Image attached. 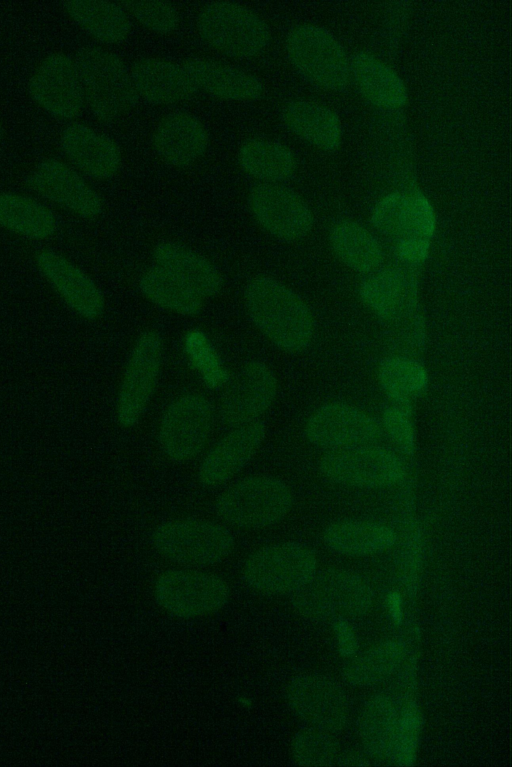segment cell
<instances>
[{"mask_svg": "<svg viewBox=\"0 0 512 767\" xmlns=\"http://www.w3.org/2000/svg\"><path fill=\"white\" fill-rule=\"evenodd\" d=\"M244 295L250 318L278 348L296 353L309 346L313 315L294 291L274 278L261 276L248 283Z\"/></svg>", "mask_w": 512, "mask_h": 767, "instance_id": "6da1fadb", "label": "cell"}, {"mask_svg": "<svg viewBox=\"0 0 512 767\" xmlns=\"http://www.w3.org/2000/svg\"><path fill=\"white\" fill-rule=\"evenodd\" d=\"M372 603L368 583L355 572L339 568L316 571L291 597L295 612L313 621L362 616Z\"/></svg>", "mask_w": 512, "mask_h": 767, "instance_id": "7a4b0ae2", "label": "cell"}, {"mask_svg": "<svg viewBox=\"0 0 512 767\" xmlns=\"http://www.w3.org/2000/svg\"><path fill=\"white\" fill-rule=\"evenodd\" d=\"M75 62L84 101L98 120L113 121L135 106L139 97L130 71L118 55L88 46L79 50Z\"/></svg>", "mask_w": 512, "mask_h": 767, "instance_id": "3957f363", "label": "cell"}, {"mask_svg": "<svg viewBox=\"0 0 512 767\" xmlns=\"http://www.w3.org/2000/svg\"><path fill=\"white\" fill-rule=\"evenodd\" d=\"M292 504L293 495L286 483L272 476L255 475L225 490L215 507L227 523L243 529H259L282 520Z\"/></svg>", "mask_w": 512, "mask_h": 767, "instance_id": "277c9868", "label": "cell"}, {"mask_svg": "<svg viewBox=\"0 0 512 767\" xmlns=\"http://www.w3.org/2000/svg\"><path fill=\"white\" fill-rule=\"evenodd\" d=\"M202 39L217 51L235 58L260 53L270 40L267 23L249 8L228 1L205 5L197 18Z\"/></svg>", "mask_w": 512, "mask_h": 767, "instance_id": "5b68a950", "label": "cell"}, {"mask_svg": "<svg viewBox=\"0 0 512 767\" xmlns=\"http://www.w3.org/2000/svg\"><path fill=\"white\" fill-rule=\"evenodd\" d=\"M152 543L165 558L189 566L218 563L234 548V538L228 529L218 523L195 518L161 523L152 533Z\"/></svg>", "mask_w": 512, "mask_h": 767, "instance_id": "8992f818", "label": "cell"}, {"mask_svg": "<svg viewBox=\"0 0 512 767\" xmlns=\"http://www.w3.org/2000/svg\"><path fill=\"white\" fill-rule=\"evenodd\" d=\"M286 50L297 71L315 85L339 90L348 84L350 61L328 30L314 24L297 25L287 35Z\"/></svg>", "mask_w": 512, "mask_h": 767, "instance_id": "52a82bcc", "label": "cell"}, {"mask_svg": "<svg viewBox=\"0 0 512 767\" xmlns=\"http://www.w3.org/2000/svg\"><path fill=\"white\" fill-rule=\"evenodd\" d=\"M317 559L307 546L277 543L254 551L243 565V579L253 589L269 595L294 593L316 572Z\"/></svg>", "mask_w": 512, "mask_h": 767, "instance_id": "ba28073f", "label": "cell"}, {"mask_svg": "<svg viewBox=\"0 0 512 767\" xmlns=\"http://www.w3.org/2000/svg\"><path fill=\"white\" fill-rule=\"evenodd\" d=\"M229 593L227 582L220 576L192 569L167 570L154 585L157 603L181 618L202 617L220 610Z\"/></svg>", "mask_w": 512, "mask_h": 767, "instance_id": "9c48e42d", "label": "cell"}, {"mask_svg": "<svg viewBox=\"0 0 512 767\" xmlns=\"http://www.w3.org/2000/svg\"><path fill=\"white\" fill-rule=\"evenodd\" d=\"M319 470L331 482L356 488L386 487L399 482L405 474L394 453L364 445L326 453L319 461Z\"/></svg>", "mask_w": 512, "mask_h": 767, "instance_id": "30bf717a", "label": "cell"}, {"mask_svg": "<svg viewBox=\"0 0 512 767\" xmlns=\"http://www.w3.org/2000/svg\"><path fill=\"white\" fill-rule=\"evenodd\" d=\"M290 709L312 727L331 733L346 728L350 707L346 693L332 678L315 673L294 676L286 688Z\"/></svg>", "mask_w": 512, "mask_h": 767, "instance_id": "8fae6325", "label": "cell"}, {"mask_svg": "<svg viewBox=\"0 0 512 767\" xmlns=\"http://www.w3.org/2000/svg\"><path fill=\"white\" fill-rule=\"evenodd\" d=\"M213 422L209 401L198 394H187L172 402L164 411L159 441L172 460L193 459L206 445Z\"/></svg>", "mask_w": 512, "mask_h": 767, "instance_id": "7c38bea8", "label": "cell"}, {"mask_svg": "<svg viewBox=\"0 0 512 767\" xmlns=\"http://www.w3.org/2000/svg\"><path fill=\"white\" fill-rule=\"evenodd\" d=\"M162 358L161 337L146 331L137 339L126 365L117 398V419L121 426H134L156 388Z\"/></svg>", "mask_w": 512, "mask_h": 767, "instance_id": "4fadbf2b", "label": "cell"}, {"mask_svg": "<svg viewBox=\"0 0 512 767\" xmlns=\"http://www.w3.org/2000/svg\"><path fill=\"white\" fill-rule=\"evenodd\" d=\"M31 98L50 115L70 120L82 111L84 95L75 60L57 52L46 56L33 72Z\"/></svg>", "mask_w": 512, "mask_h": 767, "instance_id": "5bb4252c", "label": "cell"}, {"mask_svg": "<svg viewBox=\"0 0 512 767\" xmlns=\"http://www.w3.org/2000/svg\"><path fill=\"white\" fill-rule=\"evenodd\" d=\"M248 202L260 226L279 239H301L313 226L309 206L296 192L285 186L276 183L258 184L251 188Z\"/></svg>", "mask_w": 512, "mask_h": 767, "instance_id": "9a60e30c", "label": "cell"}, {"mask_svg": "<svg viewBox=\"0 0 512 767\" xmlns=\"http://www.w3.org/2000/svg\"><path fill=\"white\" fill-rule=\"evenodd\" d=\"M304 431L309 442L331 450L362 446L381 435L380 425L372 416L339 402L318 408L308 418Z\"/></svg>", "mask_w": 512, "mask_h": 767, "instance_id": "2e32d148", "label": "cell"}, {"mask_svg": "<svg viewBox=\"0 0 512 767\" xmlns=\"http://www.w3.org/2000/svg\"><path fill=\"white\" fill-rule=\"evenodd\" d=\"M27 186L47 200L82 218L102 211V200L88 182L56 158L41 161L26 178Z\"/></svg>", "mask_w": 512, "mask_h": 767, "instance_id": "e0dca14e", "label": "cell"}, {"mask_svg": "<svg viewBox=\"0 0 512 767\" xmlns=\"http://www.w3.org/2000/svg\"><path fill=\"white\" fill-rule=\"evenodd\" d=\"M277 394V379L263 362L246 364L230 381L220 402L222 422L239 427L255 422L273 403Z\"/></svg>", "mask_w": 512, "mask_h": 767, "instance_id": "ac0fdd59", "label": "cell"}, {"mask_svg": "<svg viewBox=\"0 0 512 767\" xmlns=\"http://www.w3.org/2000/svg\"><path fill=\"white\" fill-rule=\"evenodd\" d=\"M36 265L65 304L87 320L97 319L104 310V297L94 281L65 256L43 249L35 256Z\"/></svg>", "mask_w": 512, "mask_h": 767, "instance_id": "d6986e66", "label": "cell"}, {"mask_svg": "<svg viewBox=\"0 0 512 767\" xmlns=\"http://www.w3.org/2000/svg\"><path fill=\"white\" fill-rule=\"evenodd\" d=\"M371 221L379 232L398 241H430L436 225L432 205L421 193L386 195L376 204Z\"/></svg>", "mask_w": 512, "mask_h": 767, "instance_id": "ffe728a7", "label": "cell"}, {"mask_svg": "<svg viewBox=\"0 0 512 767\" xmlns=\"http://www.w3.org/2000/svg\"><path fill=\"white\" fill-rule=\"evenodd\" d=\"M265 437L262 422H252L225 435L202 460L198 471L199 481L208 487L227 482L254 456Z\"/></svg>", "mask_w": 512, "mask_h": 767, "instance_id": "44dd1931", "label": "cell"}, {"mask_svg": "<svg viewBox=\"0 0 512 767\" xmlns=\"http://www.w3.org/2000/svg\"><path fill=\"white\" fill-rule=\"evenodd\" d=\"M60 146L68 160L95 179L113 177L121 165V151L110 137L82 123H71L60 136Z\"/></svg>", "mask_w": 512, "mask_h": 767, "instance_id": "7402d4cb", "label": "cell"}, {"mask_svg": "<svg viewBox=\"0 0 512 767\" xmlns=\"http://www.w3.org/2000/svg\"><path fill=\"white\" fill-rule=\"evenodd\" d=\"M209 134L205 125L194 115L177 111L163 117L153 134L156 153L168 164L186 167L206 151Z\"/></svg>", "mask_w": 512, "mask_h": 767, "instance_id": "603a6c76", "label": "cell"}, {"mask_svg": "<svg viewBox=\"0 0 512 767\" xmlns=\"http://www.w3.org/2000/svg\"><path fill=\"white\" fill-rule=\"evenodd\" d=\"M130 74L138 97L152 104L181 102L198 89L183 65L159 58L136 61Z\"/></svg>", "mask_w": 512, "mask_h": 767, "instance_id": "cb8c5ba5", "label": "cell"}, {"mask_svg": "<svg viewBox=\"0 0 512 767\" xmlns=\"http://www.w3.org/2000/svg\"><path fill=\"white\" fill-rule=\"evenodd\" d=\"M197 88L226 100L250 101L261 97L264 87L255 75L242 69L206 58L183 62Z\"/></svg>", "mask_w": 512, "mask_h": 767, "instance_id": "d4e9b609", "label": "cell"}, {"mask_svg": "<svg viewBox=\"0 0 512 767\" xmlns=\"http://www.w3.org/2000/svg\"><path fill=\"white\" fill-rule=\"evenodd\" d=\"M350 71L363 98L374 106L393 109L405 105L408 94L403 80L374 55L354 54Z\"/></svg>", "mask_w": 512, "mask_h": 767, "instance_id": "484cf974", "label": "cell"}, {"mask_svg": "<svg viewBox=\"0 0 512 767\" xmlns=\"http://www.w3.org/2000/svg\"><path fill=\"white\" fill-rule=\"evenodd\" d=\"M398 723L399 712L389 696L376 694L366 701L358 717L357 730L368 757L375 760L390 759Z\"/></svg>", "mask_w": 512, "mask_h": 767, "instance_id": "4316f807", "label": "cell"}, {"mask_svg": "<svg viewBox=\"0 0 512 767\" xmlns=\"http://www.w3.org/2000/svg\"><path fill=\"white\" fill-rule=\"evenodd\" d=\"M285 125L313 146L332 151L341 143V124L330 108L309 100H295L282 111Z\"/></svg>", "mask_w": 512, "mask_h": 767, "instance_id": "83f0119b", "label": "cell"}, {"mask_svg": "<svg viewBox=\"0 0 512 767\" xmlns=\"http://www.w3.org/2000/svg\"><path fill=\"white\" fill-rule=\"evenodd\" d=\"M158 266L168 270L197 294L213 297L222 288L220 272L205 257L174 243L158 244L153 251Z\"/></svg>", "mask_w": 512, "mask_h": 767, "instance_id": "f1b7e54d", "label": "cell"}, {"mask_svg": "<svg viewBox=\"0 0 512 767\" xmlns=\"http://www.w3.org/2000/svg\"><path fill=\"white\" fill-rule=\"evenodd\" d=\"M323 539L330 549L340 554L366 556L391 548L397 541V534L383 523L341 520L325 528Z\"/></svg>", "mask_w": 512, "mask_h": 767, "instance_id": "f546056e", "label": "cell"}, {"mask_svg": "<svg viewBox=\"0 0 512 767\" xmlns=\"http://www.w3.org/2000/svg\"><path fill=\"white\" fill-rule=\"evenodd\" d=\"M360 296L379 317L393 320L413 305L415 285L404 271L386 268L361 284Z\"/></svg>", "mask_w": 512, "mask_h": 767, "instance_id": "4dcf8cb0", "label": "cell"}, {"mask_svg": "<svg viewBox=\"0 0 512 767\" xmlns=\"http://www.w3.org/2000/svg\"><path fill=\"white\" fill-rule=\"evenodd\" d=\"M63 7L74 22L100 42L119 43L125 40L130 32V20L119 3L72 0L63 2Z\"/></svg>", "mask_w": 512, "mask_h": 767, "instance_id": "1f68e13d", "label": "cell"}, {"mask_svg": "<svg viewBox=\"0 0 512 767\" xmlns=\"http://www.w3.org/2000/svg\"><path fill=\"white\" fill-rule=\"evenodd\" d=\"M0 226L22 237L44 240L57 229L53 212L31 197L0 192Z\"/></svg>", "mask_w": 512, "mask_h": 767, "instance_id": "d6a6232c", "label": "cell"}, {"mask_svg": "<svg viewBox=\"0 0 512 767\" xmlns=\"http://www.w3.org/2000/svg\"><path fill=\"white\" fill-rule=\"evenodd\" d=\"M238 160L244 172L264 183L290 178L297 167L296 158L286 145L263 139H251L242 144Z\"/></svg>", "mask_w": 512, "mask_h": 767, "instance_id": "836d02e7", "label": "cell"}, {"mask_svg": "<svg viewBox=\"0 0 512 767\" xmlns=\"http://www.w3.org/2000/svg\"><path fill=\"white\" fill-rule=\"evenodd\" d=\"M330 243L337 258L357 272H371L383 261L377 239L361 224L342 221L330 233Z\"/></svg>", "mask_w": 512, "mask_h": 767, "instance_id": "e575fe53", "label": "cell"}, {"mask_svg": "<svg viewBox=\"0 0 512 767\" xmlns=\"http://www.w3.org/2000/svg\"><path fill=\"white\" fill-rule=\"evenodd\" d=\"M404 657V643L399 640H387L351 659L344 666L342 675L350 685L372 686L395 673Z\"/></svg>", "mask_w": 512, "mask_h": 767, "instance_id": "d590c367", "label": "cell"}, {"mask_svg": "<svg viewBox=\"0 0 512 767\" xmlns=\"http://www.w3.org/2000/svg\"><path fill=\"white\" fill-rule=\"evenodd\" d=\"M139 287L154 304L182 315H196L203 306V298L199 294L160 266L146 271Z\"/></svg>", "mask_w": 512, "mask_h": 767, "instance_id": "8d00e7d4", "label": "cell"}, {"mask_svg": "<svg viewBox=\"0 0 512 767\" xmlns=\"http://www.w3.org/2000/svg\"><path fill=\"white\" fill-rule=\"evenodd\" d=\"M378 378L386 394L401 403L422 392L428 381L427 372L420 363L399 356L381 362Z\"/></svg>", "mask_w": 512, "mask_h": 767, "instance_id": "74e56055", "label": "cell"}, {"mask_svg": "<svg viewBox=\"0 0 512 767\" xmlns=\"http://www.w3.org/2000/svg\"><path fill=\"white\" fill-rule=\"evenodd\" d=\"M291 754L299 766H334L339 754V745L333 733L310 726L299 730L293 736Z\"/></svg>", "mask_w": 512, "mask_h": 767, "instance_id": "f35d334b", "label": "cell"}, {"mask_svg": "<svg viewBox=\"0 0 512 767\" xmlns=\"http://www.w3.org/2000/svg\"><path fill=\"white\" fill-rule=\"evenodd\" d=\"M422 718L415 701H409L399 715L392 759L397 766H413L416 760Z\"/></svg>", "mask_w": 512, "mask_h": 767, "instance_id": "ab89813d", "label": "cell"}, {"mask_svg": "<svg viewBox=\"0 0 512 767\" xmlns=\"http://www.w3.org/2000/svg\"><path fill=\"white\" fill-rule=\"evenodd\" d=\"M119 5L141 25L159 34L171 33L179 23L176 9L165 1H122Z\"/></svg>", "mask_w": 512, "mask_h": 767, "instance_id": "60d3db41", "label": "cell"}, {"mask_svg": "<svg viewBox=\"0 0 512 767\" xmlns=\"http://www.w3.org/2000/svg\"><path fill=\"white\" fill-rule=\"evenodd\" d=\"M422 566V547L420 534L417 530L410 532L399 550L398 570L399 579L407 593L413 597L416 594Z\"/></svg>", "mask_w": 512, "mask_h": 767, "instance_id": "b9f144b4", "label": "cell"}, {"mask_svg": "<svg viewBox=\"0 0 512 767\" xmlns=\"http://www.w3.org/2000/svg\"><path fill=\"white\" fill-rule=\"evenodd\" d=\"M383 425L393 442L405 454H412L415 448V437L408 409L390 407L383 413Z\"/></svg>", "mask_w": 512, "mask_h": 767, "instance_id": "7bdbcfd3", "label": "cell"}, {"mask_svg": "<svg viewBox=\"0 0 512 767\" xmlns=\"http://www.w3.org/2000/svg\"><path fill=\"white\" fill-rule=\"evenodd\" d=\"M430 241L406 239L398 241L396 251L399 258L408 264H420L428 256Z\"/></svg>", "mask_w": 512, "mask_h": 767, "instance_id": "ee69618b", "label": "cell"}, {"mask_svg": "<svg viewBox=\"0 0 512 767\" xmlns=\"http://www.w3.org/2000/svg\"><path fill=\"white\" fill-rule=\"evenodd\" d=\"M338 647L342 656H351L357 650V641L345 619L337 620Z\"/></svg>", "mask_w": 512, "mask_h": 767, "instance_id": "f6af8a7d", "label": "cell"}, {"mask_svg": "<svg viewBox=\"0 0 512 767\" xmlns=\"http://www.w3.org/2000/svg\"><path fill=\"white\" fill-rule=\"evenodd\" d=\"M370 762L366 753L356 750H346L339 752L334 766L361 767L369 766Z\"/></svg>", "mask_w": 512, "mask_h": 767, "instance_id": "bcb514c9", "label": "cell"}, {"mask_svg": "<svg viewBox=\"0 0 512 767\" xmlns=\"http://www.w3.org/2000/svg\"><path fill=\"white\" fill-rule=\"evenodd\" d=\"M388 607L393 619L399 623L402 619L401 599L397 593H391L388 597Z\"/></svg>", "mask_w": 512, "mask_h": 767, "instance_id": "7dc6e473", "label": "cell"}, {"mask_svg": "<svg viewBox=\"0 0 512 767\" xmlns=\"http://www.w3.org/2000/svg\"><path fill=\"white\" fill-rule=\"evenodd\" d=\"M1 136H2V125H1V121H0V138H1Z\"/></svg>", "mask_w": 512, "mask_h": 767, "instance_id": "c3c4849f", "label": "cell"}]
</instances>
